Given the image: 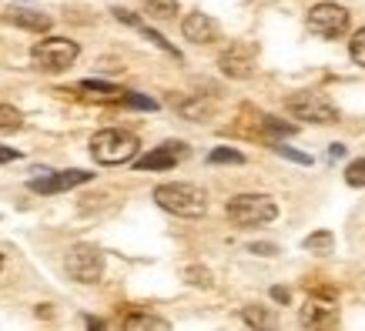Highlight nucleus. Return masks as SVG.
I'll return each instance as SVG.
<instances>
[{"label":"nucleus","instance_id":"f257e3e1","mask_svg":"<svg viewBox=\"0 0 365 331\" xmlns=\"http://www.w3.org/2000/svg\"><path fill=\"white\" fill-rule=\"evenodd\" d=\"M155 201L165 211L178 214V218H201L208 211V194L198 184L188 181H171V184H158L155 188Z\"/></svg>","mask_w":365,"mask_h":331},{"label":"nucleus","instance_id":"f03ea898","mask_svg":"<svg viewBox=\"0 0 365 331\" xmlns=\"http://www.w3.org/2000/svg\"><path fill=\"white\" fill-rule=\"evenodd\" d=\"M138 137L131 131H121V127H104L91 137V157L98 164H128L138 157Z\"/></svg>","mask_w":365,"mask_h":331},{"label":"nucleus","instance_id":"7ed1b4c3","mask_svg":"<svg viewBox=\"0 0 365 331\" xmlns=\"http://www.w3.org/2000/svg\"><path fill=\"white\" fill-rule=\"evenodd\" d=\"M228 221L238 228H262L278 218V204L272 194H238L228 201Z\"/></svg>","mask_w":365,"mask_h":331},{"label":"nucleus","instance_id":"20e7f679","mask_svg":"<svg viewBox=\"0 0 365 331\" xmlns=\"http://www.w3.org/2000/svg\"><path fill=\"white\" fill-rule=\"evenodd\" d=\"M81 47L74 44V41H67V37H47V41H41V44H34L31 51V61L41 70H67V67L78 61Z\"/></svg>","mask_w":365,"mask_h":331},{"label":"nucleus","instance_id":"39448f33","mask_svg":"<svg viewBox=\"0 0 365 331\" xmlns=\"http://www.w3.org/2000/svg\"><path fill=\"white\" fill-rule=\"evenodd\" d=\"M64 268L74 281L94 285V281H101V275H104V254H101L94 244H74L64 258Z\"/></svg>","mask_w":365,"mask_h":331},{"label":"nucleus","instance_id":"423d86ee","mask_svg":"<svg viewBox=\"0 0 365 331\" xmlns=\"http://www.w3.org/2000/svg\"><path fill=\"white\" fill-rule=\"evenodd\" d=\"M309 31L322 41H339L349 31V11L342 4H315L309 11Z\"/></svg>","mask_w":365,"mask_h":331},{"label":"nucleus","instance_id":"0eeeda50","mask_svg":"<svg viewBox=\"0 0 365 331\" xmlns=\"http://www.w3.org/2000/svg\"><path fill=\"white\" fill-rule=\"evenodd\" d=\"M288 114H295L299 121H309V124H335L339 121V110L335 104L325 94H295L288 98Z\"/></svg>","mask_w":365,"mask_h":331},{"label":"nucleus","instance_id":"6e6552de","mask_svg":"<svg viewBox=\"0 0 365 331\" xmlns=\"http://www.w3.org/2000/svg\"><path fill=\"white\" fill-rule=\"evenodd\" d=\"M34 174H41V177H34L31 181V191L34 194H57V191H71V188H78V184H88L91 171H81V167H71V171H34Z\"/></svg>","mask_w":365,"mask_h":331},{"label":"nucleus","instance_id":"1a4fd4ad","mask_svg":"<svg viewBox=\"0 0 365 331\" xmlns=\"http://www.w3.org/2000/svg\"><path fill=\"white\" fill-rule=\"evenodd\" d=\"M185 157H188V144L165 141L161 147H155V151H148L144 157H138V171H168V167H175L178 161H185Z\"/></svg>","mask_w":365,"mask_h":331},{"label":"nucleus","instance_id":"9d476101","mask_svg":"<svg viewBox=\"0 0 365 331\" xmlns=\"http://www.w3.org/2000/svg\"><path fill=\"white\" fill-rule=\"evenodd\" d=\"M255 47L252 44H245V41H238V44H232L228 51L222 54V70L228 74V78L235 80H242V78H252V70H255Z\"/></svg>","mask_w":365,"mask_h":331},{"label":"nucleus","instance_id":"9b49d317","mask_svg":"<svg viewBox=\"0 0 365 331\" xmlns=\"http://www.w3.org/2000/svg\"><path fill=\"white\" fill-rule=\"evenodd\" d=\"M299 321L305 328H335V325H339V311H335V305H329V301L309 298L302 305Z\"/></svg>","mask_w":365,"mask_h":331},{"label":"nucleus","instance_id":"f8f14e48","mask_svg":"<svg viewBox=\"0 0 365 331\" xmlns=\"http://www.w3.org/2000/svg\"><path fill=\"white\" fill-rule=\"evenodd\" d=\"M181 33L188 37L191 44H211V41H218V23L211 21L208 14L195 11L181 21Z\"/></svg>","mask_w":365,"mask_h":331},{"label":"nucleus","instance_id":"ddd939ff","mask_svg":"<svg viewBox=\"0 0 365 331\" xmlns=\"http://www.w3.org/2000/svg\"><path fill=\"white\" fill-rule=\"evenodd\" d=\"M4 17H7L14 27H24V31H34V33L51 31V17L41 11H7Z\"/></svg>","mask_w":365,"mask_h":331},{"label":"nucleus","instance_id":"4468645a","mask_svg":"<svg viewBox=\"0 0 365 331\" xmlns=\"http://www.w3.org/2000/svg\"><path fill=\"white\" fill-rule=\"evenodd\" d=\"M78 90H84V94L94 100H121V94H124V90L111 88V84H101V80H81Z\"/></svg>","mask_w":365,"mask_h":331},{"label":"nucleus","instance_id":"2eb2a0df","mask_svg":"<svg viewBox=\"0 0 365 331\" xmlns=\"http://www.w3.org/2000/svg\"><path fill=\"white\" fill-rule=\"evenodd\" d=\"M141 7L148 17H155V21H171L178 14V0H141Z\"/></svg>","mask_w":365,"mask_h":331},{"label":"nucleus","instance_id":"dca6fc26","mask_svg":"<svg viewBox=\"0 0 365 331\" xmlns=\"http://www.w3.org/2000/svg\"><path fill=\"white\" fill-rule=\"evenodd\" d=\"M121 325H124L128 331H134V328H158V331L168 328L165 318H158V315H144V311H131V315H128Z\"/></svg>","mask_w":365,"mask_h":331},{"label":"nucleus","instance_id":"f3484780","mask_svg":"<svg viewBox=\"0 0 365 331\" xmlns=\"http://www.w3.org/2000/svg\"><path fill=\"white\" fill-rule=\"evenodd\" d=\"M178 110H181V114H185V117H191V121H208L211 117V100H178Z\"/></svg>","mask_w":365,"mask_h":331},{"label":"nucleus","instance_id":"a211bd4d","mask_svg":"<svg viewBox=\"0 0 365 331\" xmlns=\"http://www.w3.org/2000/svg\"><path fill=\"white\" fill-rule=\"evenodd\" d=\"M24 127V114L11 104H0V134H14Z\"/></svg>","mask_w":365,"mask_h":331},{"label":"nucleus","instance_id":"6ab92c4d","mask_svg":"<svg viewBox=\"0 0 365 331\" xmlns=\"http://www.w3.org/2000/svg\"><path fill=\"white\" fill-rule=\"evenodd\" d=\"M335 248V234L332 231H315L305 238V251L312 254H329Z\"/></svg>","mask_w":365,"mask_h":331},{"label":"nucleus","instance_id":"aec40b11","mask_svg":"<svg viewBox=\"0 0 365 331\" xmlns=\"http://www.w3.org/2000/svg\"><path fill=\"white\" fill-rule=\"evenodd\" d=\"M211 164H245V154L242 151H235V147H215L208 154Z\"/></svg>","mask_w":365,"mask_h":331},{"label":"nucleus","instance_id":"412c9836","mask_svg":"<svg viewBox=\"0 0 365 331\" xmlns=\"http://www.w3.org/2000/svg\"><path fill=\"white\" fill-rule=\"evenodd\" d=\"M345 181L352 188H365V157H359V161H352V164L345 167Z\"/></svg>","mask_w":365,"mask_h":331},{"label":"nucleus","instance_id":"4be33fe9","mask_svg":"<svg viewBox=\"0 0 365 331\" xmlns=\"http://www.w3.org/2000/svg\"><path fill=\"white\" fill-rule=\"evenodd\" d=\"M349 54H352V61L359 67H365V27L352 33V41H349Z\"/></svg>","mask_w":365,"mask_h":331},{"label":"nucleus","instance_id":"5701e85b","mask_svg":"<svg viewBox=\"0 0 365 331\" xmlns=\"http://www.w3.org/2000/svg\"><path fill=\"white\" fill-rule=\"evenodd\" d=\"M121 100L128 104V107H138V110H158V100L144 98V94H128V90H124Z\"/></svg>","mask_w":365,"mask_h":331},{"label":"nucleus","instance_id":"b1692460","mask_svg":"<svg viewBox=\"0 0 365 331\" xmlns=\"http://www.w3.org/2000/svg\"><path fill=\"white\" fill-rule=\"evenodd\" d=\"M245 321H248V325H255V328H265V325H272V318L265 315V308H258V305H248V308H245Z\"/></svg>","mask_w":365,"mask_h":331},{"label":"nucleus","instance_id":"393cba45","mask_svg":"<svg viewBox=\"0 0 365 331\" xmlns=\"http://www.w3.org/2000/svg\"><path fill=\"white\" fill-rule=\"evenodd\" d=\"M275 151L282 157H288V161H295V164H312L309 154H299V151H292V147H285V144H275Z\"/></svg>","mask_w":365,"mask_h":331},{"label":"nucleus","instance_id":"a878e982","mask_svg":"<svg viewBox=\"0 0 365 331\" xmlns=\"http://www.w3.org/2000/svg\"><path fill=\"white\" fill-rule=\"evenodd\" d=\"M111 14H114V17H118L121 23H128V27H141V21H138V17H134L131 11H124V7H114Z\"/></svg>","mask_w":365,"mask_h":331},{"label":"nucleus","instance_id":"bb28decb","mask_svg":"<svg viewBox=\"0 0 365 331\" xmlns=\"http://www.w3.org/2000/svg\"><path fill=\"white\" fill-rule=\"evenodd\" d=\"M188 278H195L191 285H201V288H208V285H211V275H208V271H205V268H191V271H188Z\"/></svg>","mask_w":365,"mask_h":331},{"label":"nucleus","instance_id":"cd10ccee","mask_svg":"<svg viewBox=\"0 0 365 331\" xmlns=\"http://www.w3.org/2000/svg\"><path fill=\"white\" fill-rule=\"evenodd\" d=\"M21 157V151H14V147H4L0 144V164H7V161H17Z\"/></svg>","mask_w":365,"mask_h":331},{"label":"nucleus","instance_id":"c85d7f7f","mask_svg":"<svg viewBox=\"0 0 365 331\" xmlns=\"http://www.w3.org/2000/svg\"><path fill=\"white\" fill-rule=\"evenodd\" d=\"M275 244H252V254H275Z\"/></svg>","mask_w":365,"mask_h":331},{"label":"nucleus","instance_id":"c756f323","mask_svg":"<svg viewBox=\"0 0 365 331\" xmlns=\"http://www.w3.org/2000/svg\"><path fill=\"white\" fill-rule=\"evenodd\" d=\"M329 157H332V161L345 157V144H332V147H329Z\"/></svg>","mask_w":365,"mask_h":331},{"label":"nucleus","instance_id":"7c9ffc66","mask_svg":"<svg viewBox=\"0 0 365 331\" xmlns=\"http://www.w3.org/2000/svg\"><path fill=\"white\" fill-rule=\"evenodd\" d=\"M272 298L285 305V301H288V291H285V288H272Z\"/></svg>","mask_w":365,"mask_h":331},{"label":"nucleus","instance_id":"2f4dec72","mask_svg":"<svg viewBox=\"0 0 365 331\" xmlns=\"http://www.w3.org/2000/svg\"><path fill=\"white\" fill-rule=\"evenodd\" d=\"M84 325L88 328H104V321H98V318H84Z\"/></svg>","mask_w":365,"mask_h":331},{"label":"nucleus","instance_id":"473e14b6","mask_svg":"<svg viewBox=\"0 0 365 331\" xmlns=\"http://www.w3.org/2000/svg\"><path fill=\"white\" fill-rule=\"evenodd\" d=\"M0 268H4V258H0Z\"/></svg>","mask_w":365,"mask_h":331}]
</instances>
